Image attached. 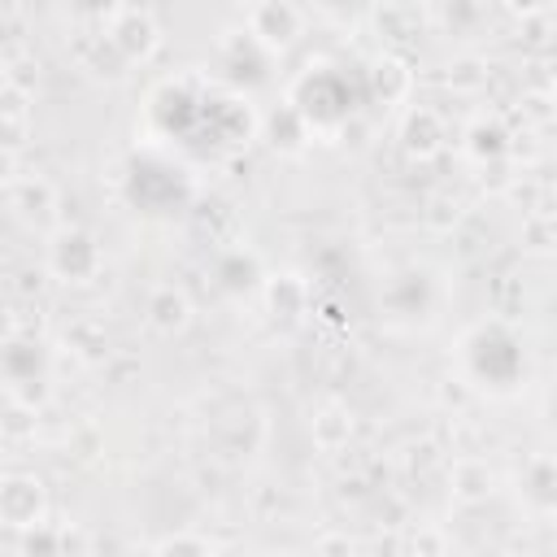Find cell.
Segmentation results:
<instances>
[{
	"label": "cell",
	"instance_id": "6da1fadb",
	"mask_svg": "<svg viewBox=\"0 0 557 557\" xmlns=\"http://www.w3.org/2000/svg\"><path fill=\"white\" fill-rule=\"evenodd\" d=\"M366 96H370L366 78H348L339 65H309V70L296 78L287 104L309 122V131H313V126H318V131H331V126L348 122V117L361 109Z\"/></svg>",
	"mask_w": 557,
	"mask_h": 557
},
{
	"label": "cell",
	"instance_id": "7a4b0ae2",
	"mask_svg": "<svg viewBox=\"0 0 557 557\" xmlns=\"http://www.w3.org/2000/svg\"><path fill=\"white\" fill-rule=\"evenodd\" d=\"M461 357H466V374L487 387V392H513L518 379L527 374V357H522V344L509 326L500 322H483L466 335L461 344Z\"/></svg>",
	"mask_w": 557,
	"mask_h": 557
},
{
	"label": "cell",
	"instance_id": "3957f363",
	"mask_svg": "<svg viewBox=\"0 0 557 557\" xmlns=\"http://www.w3.org/2000/svg\"><path fill=\"white\" fill-rule=\"evenodd\" d=\"M191 196L187 178L178 165L161 161V157H135L126 170V200L144 213H174L183 209Z\"/></svg>",
	"mask_w": 557,
	"mask_h": 557
},
{
	"label": "cell",
	"instance_id": "277c9868",
	"mask_svg": "<svg viewBox=\"0 0 557 557\" xmlns=\"http://www.w3.org/2000/svg\"><path fill=\"white\" fill-rule=\"evenodd\" d=\"M48 270L61 283H91L100 274V244L87 231H57L48 244Z\"/></svg>",
	"mask_w": 557,
	"mask_h": 557
},
{
	"label": "cell",
	"instance_id": "5b68a950",
	"mask_svg": "<svg viewBox=\"0 0 557 557\" xmlns=\"http://www.w3.org/2000/svg\"><path fill=\"white\" fill-rule=\"evenodd\" d=\"M44 513H48L44 479L4 474V483H0V522L9 531H35V527H44Z\"/></svg>",
	"mask_w": 557,
	"mask_h": 557
},
{
	"label": "cell",
	"instance_id": "8992f818",
	"mask_svg": "<svg viewBox=\"0 0 557 557\" xmlns=\"http://www.w3.org/2000/svg\"><path fill=\"white\" fill-rule=\"evenodd\" d=\"M387 313L405 322H431L435 313V283L422 270H405L387 283Z\"/></svg>",
	"mask_w": 557,
	"mask_h": 557
},
{
	"label": "cell",
	"instance_id": "52a82bcc",
	"mask_svg": "<svg viewBox=\"0 0 557 557\" xmlns=\"http://www.w3.org/2000/svg\"><path fill=\"white\" fill-rule=\"evenodd\" d=\"M248 30L270 48V52H283L287 44H296L300 35V9L292 0H252V22Z\"/></svg>",
	"mask_w": 557,
	"mask_h": 557
},
{
	"label": "cell",
	"instance_id": "ba28073f",
	"mask_svg": "<svg viewBox=\"0 0 557 557\" xmlns=\"http://www.w3.org/2000/svg\"><path fill=\"white\" fill-rule=\"evenodd\" d=\"M9 209L26 222V226H48L57 218V191L48 178L39 174H13L9 178Z\"/></svg>",
	"mask_w": 557,
	"mask_h": 557
},
{
	"label": "cell",
	"instance_id": "9c48e42d",
	"mask_svg": "<svg viewBox=\"0 0 557 557\" xmlns=\"http://www.w3.org/2000/svg\"><path fill=\"white\" fill-rule=\"evenodd\" d=\"M48 379L44 370V348L35 339H22V335H9L4 344V387H9V400L22 396V387H39Z\"/></svg>",
	"mask_w": 557,
	"mask_h": 557
},
{
	"label": "cell",
	"instance_id": "30bf717a",
	"mask_svg": "<svg viewBox=\"0 0 557 557\" xmlns=\"http://www.w3.org/2000/svg\"><path fill=\"white\" fill-rule=\"evenodd\" d=\"M400 148L409 161H431L444 148V122L435 109H409L400 122Z\"/></svg>",
	"mask_w": 557,
	"mask_h": 557
},
{
	"label": "cell",
	"instance_id": "8fae6325",
	"mask_svg": "<svg viewBox=\"0 0 557 557\" xmlns=\"http://www.w3.org/2000/svg\"><path fill=\"white\" fill-rule=\"evenodd\" d=\"M366 87H370V96H379L383 104H400V100L409 96V87H413V70H409L405 57L383 52V57L370 65V74H366Z\"/></svg>",
	"mask_w": 557,
	"mask_h": 557
},
{
	"label": "cell",
	"instance_id": "7c38bea8",
	"mask_svg": "<svg viewBox=\"0 0 557 557\" xmlns=\"http://www.w3.org/2000/svg\"><path fill=\"white\" fill-rule=\"evenodd\" d=\"M26 87L4 78V91H0V126H4V157H17V148L26 144L30 135V104H26Z\"/></svg>",
	"mask_w": 557,
	"mask_h": 557
},
{
	"label": "cell",
	"instance_id": "4fadbf2b",
	"mask_svg": "<svg viewBox=\"0 0 557 557\" xmlns=\"http://www.w3.org/2000/svg\"><path fill=\"white\" fill-rule=\"evenodd\" d=\"M109 39L117 44V52H122L126 65H131V61L152 57V48H157V26H152L144 13H122V17L109 26Z\"/></svg>",
	"mask_w": 557,
	"mask_h": 557
},
{
	"label": "cell",
	"instance_id": "5bb4252c",
	"mask_svg": "<svg viewBox=\"0 0 557 557\" xmlns=\"http://www.w3.org/2000/svg\"><path fill=\"white\" fill-rule=\"evenodd\" d=\"M187 322H191L187 296L174 292V287H157L152 300H148V326H152L157 335H178Z\"/></svg>",
	"mask_w": 557,
	"mask_h": 557
},
{
	"label": "cell",
	"instance_id": "9a60e30c",
	"mask_svg": "<svg viewBox=\"0 0 557 557\" xmlns=\"http://www.w3.org/2000/svg\"><path fill=\"white\" fill-rule=\"evenodd\" d=\"M213 274H218V287H226V292H252L257 278H261L257 257H248V252H226V257L213 265Z\"/></svg>",
	"mask_w": 557,
	"mask_h": 557
},
{
	"label": "cell",
	"instance_id": "2e32d148",
	"mask_svg": "<svg viewBox=\"0 0 557 557\" xmlns=\"http://www.w3.org/2000/svg\"><path fill=\"white\" fill-rule=\"evenodd\" d=\"M479 161H492V157H500L505 148H509V139H505V126L500 122H474L470 126V144H466Z\"/></svg>",
	"mask_w": 557,
	"mask_h": 557
},
{
	"label": "cell",
	"instance_id": "e0dca14e",
	"mask_svg": "<svg viewBox=\"0 0 557 557\" xmlns=\"http://www.w3.org/2000/svg\"><path fill=\"white\" fill-rule=\"evenodd\" d=\"M505 4H509L513 13H540V9L548 4V0H505Z\"/></svg>",
	"mask_w": 557,
	"mask_h": 557
},
{
	"label": "cell",
	"instance_id": "ac0fdd59",
	"mask_svg": "<svg viewBox=\"0 0 557 557\" xmlns=\"http://www.w3.org/2000/svg\"><path fill=\"white\" fill-rule=\"evenodd\" d=\"M161 548H165V553H170V548H200V553H205L209 544H205V540H165Z\"/></svg>",
	"mask_w": 557,
	"mask_h": 557
},
{
	"label": "cell",
	"instance_id": "d6986e66",
	"mask_svg": "<svg viewBox=\"0 0 557 557\" xmlns=\"http://www.w3.org/2000/svg\"><path fill=\"white\" fill-rule=\"evenodd\" d=\"M322 4H326V9H335V13H344V9H357L361 0H322Z\"/></svg>",
	"mask_w": 557,
	"mask_h": 557
},
{
	"label": "cell",
	"instance_id": "ffe728a7",
	"mask_svg": "<svg viewBox=\"0 0 557 557\" xmlns=\"http://www.w3.org/2000/svg\"><path fill=\"white\" fill-rule=\"evenodd\" d=\"M548 418H553V426H557V392H553V400H548Z\"/></svg>",
	"mask_w": 557,
	"mask_h": 557
}]
</instances>
